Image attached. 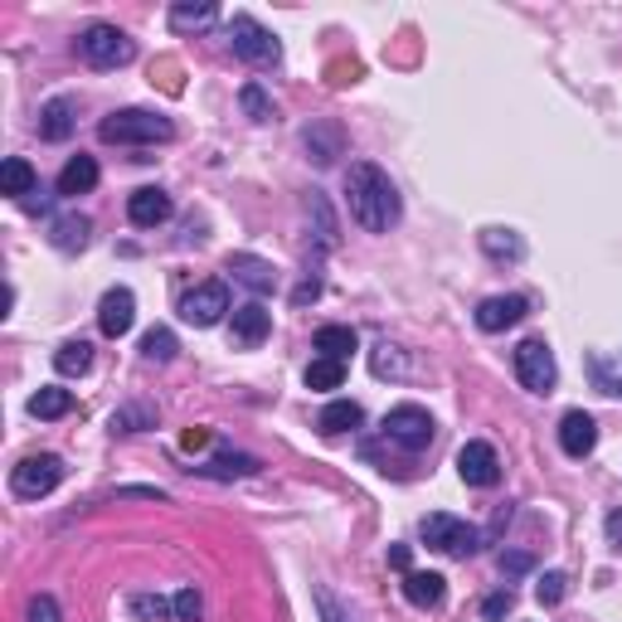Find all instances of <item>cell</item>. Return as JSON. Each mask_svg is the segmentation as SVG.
Masks as SVG:
<instances>
[{"label":"cell","mask_w":622,"mask_h":622,"mask_svg":"<svg viewBox=\"0 0 622 622\" xmlns=\"http://www.w3.org/2000/svg\"><path fill=\"white\" fill-rule=\"evenodd\" d=\"M132 613L137 618H166V613H175V608H166V598L142 593V598H132Z\"/></svg>","instance_id":"37"},{"label":"cell","mask_w":622,"mask_h":622,"mask_svg":"<svg viewBox=\"0 0 622 622\" xmlns=\"http://www.w3.org/2000/svg\"><path fill=\"white\" fill-rule=\"evenodd\" d=\"M229 331H233V346H239V350L263 346L268 331H273V312H268L263 302H243V307H233Z\"/></svg>","instance_id":"11"},{"label":"cell","mask_w":622,"mask_h":622,"mask_svg":"<svg viewBox=\"0 0 622 622\" xmlns=\"http://www.w3.org/2000/svg\"><path fill=\"white\" fill-rule=\"evenodd\" d=\"M316 603H321V613H326V622H346V618H340V608H336V598H316Z\"/></svg>","instance_id":"42"},{"label":"cell","mask_w":622,"mask_h":622,"mask_svg":"<svg viewBox=\"0 0 622 622\" xmlns=\"http://www.w3.org/2000/svg\"><path fill=\"white\" fill-rule=\"evenodd\" d=\"M30 622H58V603H54L50 593H40V598L30 603Z\"/></svg>","instance_id":"38"},{"label":"cell","mask_w":622,"mask_h":622,"mask_svg":"<svg viewBox=\"0 0 622 622\" xmlns=\"http://www.w3.org/2000/svg\"><path fill=\"white\" fill-rule=\"evenodd\" d=\"M525 316H531V302L525 297H487L477 307V326L487 336H496V331H511V326H521Z\"/></svg>","instance_id":"12"},{"label":"cell","mask_w":622,"mask_h":622,"mask_svg":"<svg viewBox=\"0 0 622 622\" xmlns=\"http://www.w3.org/2000/svg\"><path fill=\"white\" fill-rule=\"evenodd\" d=\"M511 608H515V598H511V589H501V593H491V598H487V603H481V618H487V622H496V618H506V613H511Z\"/></svg>","instance_id":"36"},{"label":"cell","mask_w":622,"mask_h":622,"mask_svg":"<svg viewBox=\"0 0 622 622\" xmlns=\"http://www.w3.org/2000/svg\"><path fill=\"white\" fill-rule=\"evenodd\" d=\"M515 380H521L531 394H549V390H555L559 365H555V350H549L539 336L515 346Z\"/></svg>","instance_id":"5"},{"label":"cell","mask_w":622,"mask_h":622,"mask_svg":"<svg viewBox=\"0 0 622 622\" xmlns=\"http://www.w3.org/2000/svg\"><path fill=\"white\" fill-rule=\"evenodd\" d=\"M199 472H205V477H253L258 472V457H249V452H219L215 462H205Z\"/></svg>","instance_id":"28"},{"label":"cell","mask_w":622,"mask_h":622,"mask_svg":"<svg viewBox=\"0 0 622 622\" xmlns=\"http://www.w3.org/2000/svg\"><path fill=\"white\" fill-rule=\"evenodd\" d=\"M229 312V287L225 283H199L195 292H185L181 302V316L190 326H219Z\"/></svg>","instance_id":"9"},{"label":"cell","mask_w":622,"mask_h":622,"mask_svg":"<svg viewBox=\"0 0 622 622\" xmlns=\"http://www.w3.org/2000/svg\"><path fill=\"white\" fill-rule=\"evenodd\" d=\"M390 565H394V569H408V545H394V549H390Z\"/></svg>","instance_id":"43"},{"label":"cell","mask_w":622,"mask_h":622,"mask_svg":"<svg viewBox=\"0 0 622 622\" xmlns=\"http://www.w3.org/2000/svg\"><path fill=\"white\" fill-rule=\"evenodd\" d=\"M229 44H233V54L243 58V64H253V68H273L277 58H283V44L273 40V30H263L253 15H233L229 20Z\"/></svg>","instance_id":"4"},{"label":"cell","mask_w":622,"mask_h":622,"mask_svg":"<svg viewBox=\"0 0 622 622\" xmlns=\"http://www.w3.org/2000/svg\"><path fill=\"white\" fill-rule=\"evenodd\" d=\"M316 350H321L326 360H340V365H346L350 356H356V346H360V336L350 331V326H321V331H316V340H312Z\"/></svg>","instance_id":"21"},{"label":"cell","mask_w":622,"mask_h":622,"mask_svg":"<svg viewBox=\"0 0 622 622\" xmlns=\"http://www.w3.org/2000/svg\"><path fill=\"white\" fill-rule=\"evenodd\" d=\"M98 137L102 142H117V146H156V142H171L175 137V122L161 112H146V108H122V112L102 117Z\"/></svg>","instance_id":"2"},{"label":"cell","mask_w":622,"mask_h":622,"mask_svg":"<svg viewBox=\"0 0 622 622\" xmlns=\"http://www.w3.org/2000/svg\"><path fill=\"white\" fill-rule=\"evenodd\" d=\"M175 618H181V622H195L199 618V608H205V603H199V589H181V593H175Z\"/></svg>","instance_id":"35"},{"label":"cell","mask_w":622,"mask_h":622,"mask_svg":"<svg viewBox=\"0 0 622 622\" xmlns=\"http://www.w3.org/2000/svg\"><path fill=\"white\" fill-rule=\"evenodd\" d=\"M559 448H565L569 457H589L598 448V424L583 408H569L565 418H559Z\"/></svg>","instance_id":"14"},{"label":"cell","mask_w":622,"mask_h":622,"mask_svg":"<svg viewBox=\"0 0 622 622\" xmlns=\"http://www.w3.org/2000/svg\"><path fill=\"white\" fill-rule=\"evenodd\" d=\"M0 181H6V195L15 199V205H25V199L40 190V181H34V166H30V161H20V156H10V161H6Z\"/></svg>","instance_id":"23"},{"label":"cell","mask_w":622,"mask_h":622,"mask_svg":"<svg viewBox=\"0 0 622 622\" xmlns=\"http://www.w3.org/2000/svg\"><path fill=\"white\" fill-rule=\"evenodd\" d=\"M132 321H137V297L127 287H112V292H102V302H98V326H102V336H127L132 331Z\"/></svg>","instance_id":"13"},{"label":"cell","mask_w":622,"mask_h":622,"mask_svg":"<svg viewBox=\"0 0 622 622\" xmlns=\"http://www.w3.org/2000/svg\"><path fill=\"white\" fill-rule=\"evenodd\" d=\"M92 365V346L88 340H68V346L54 350V370L58 374H84Z\"/></svg>","instance_id":"31"},{"label":"cell","mask_w":622,"mask_h":622,"mask_svg":"<svg viewBox=\"0 0 622 622\" xmlns=\"http://www.w3.org/2000/svg\"><path fill=\"white\" fill-rule=\"evenodd\" d=\"M608 545H618V549H622V511L608 515Z\"/></svg>","instance_id":"39"},{"label":"cell","mask_w":622,"mask_h":622,"mask_svg":"<svg viewBox=\"0 0 622 622\" xmlns=\"http://www.w3.org/2000/svg\"><path fill=\"white\" fill-rule=\"evenodd\" d=\"M78 54H84V64H92V68H122L137 58V44L117 25H88L78 34Z\"/></svg>","instance_id":"3"},{"label":"cell","mask_w":622,"mask_h":622,"mask_svg":"<svg viewBox=\"0 0 622 622\" xmlns=\"http://www.w3.org/2000/svg\"><path fill=\"white\" fill-rule=\"evenodd\" d=\"M443 593H448V579H443V574H404V598L414 608H438Z\"/></svg>","instance_id":"20"},{"label":"cell","mask_w":622,"mask_h":622,"mask_svg":"<svg viewBox=\"0 0 622 622\" xmlns=\"http://www.w3.org/2000/svg\"><path fill=\"white\" fill-rule=\"evenodd\" d=\"M58 481H64V462H58L54 452H40V457H25V462L10 472V491L25 501H40V496H50Z\"/></svg>","instance_id":"8"},{"label":"cell","mask_w":622,"mask_h":622,"mask_svg":"<svg viewBox=\"0 0 622 622\" xmlns=\"http://www.w3.org/2000/svg\"><path fill=\"white\" fill-rule=\"evenodd\" d=\"M346 205H350V219L365 233H390L399 225V215H404L394 181L374 161H356L346 171Z\"/></svg>","instance_id":"1"},{"label":"cell","mask_w":622,"mask_h":622,"mask_svg":"<svg viewBox=\"0 0 622 622\" xmlns=\"http://www.w3.org/2000/svg\"><path fill=\"white\" fill-rule=\"evenodd\" d=\"M481 249H487V258H496V263H515L525 253V243L511 229H481Z\"/></svg>","instance_id":"26"},{"label":"cell","mask_w":622,"mask_h":622,"mask_svg":"<svg viewBox=\"0 0 622 622\" xmlns=\"http://www.w3.org/2000/svg\"><path fill=\"white\" fill-rule=\"evenodd\" d=\"M501 569H511V574L531 569V555H501Z\"/></svg>","instance_id":"41"},{"label":"cell","mask_w":622,"mask_h":622,"mask_svg":"<svg viewBox=\"0 0 622 622\" xmlns=\"http://www.w3.org/2000/svg\"><path fill=\"white\" fill-rule=\"evenodd\" d=\"M229 273L239 277L243 287H253V292H273V283H277L273 263H263V258H253V253H233L229 258Z\"/></svg>","instance_id":"18"},{"label":"cell","mask_w":622,"mask_h":622,"mask_svg":"<svg viewBox=\"0 0 622 622\" xmlns=\"http://www.w3.org/2000/svg\"><path fill=\"white\" fill-rule=\"evenodd\" d=\"M127 219H132L137 229H156L171 219V195L166 190H137L127 199Z\"/></svg>","instance_id":"15"},{"label":"cell","mask_w":622,"mask_h":622,"mask_svg":"<svg viewBox=\"0 0 622 622\" xmlns=\"http://www.w3.org/2000/svg\"><path fill=\"white\" fill-rule=\"evenodd\" d=\"M589 374H593V390L622 394V350H613V356H589Z\"/></svg>","instance_id":"25"},{"label":"cell","mask_w":622,"mask_h":622,"mask_svg":"<svg viewBox=\"0 0 622 622\" xmlns=\"http://www.w3.org/2000/svg\"><path fill=\"white\" fill-rule=\"evenodd\" d=\"M346 384V365L340 360H326V356H316L312 365H307V390H340Z\"/></svg>","instance_id":"30"},{"label":"cell","mask_w":622,"mask_h":622,"mask_svg":"<svg viewBox=\"0 0 622 622\" xmlns=\"http://www.w3.org/2000/svg\"><path fill=\"white\" fill-rule=\"evenodd\" d=\"M370 370L380 374V380H399V374L408 370V360H404V350H399V346H390V340H384V346H374V356H370Z\"/></svg>","instance_id":"32"},{"label":"cell","mask_w":622,"mask_h":622,"mask_svg":"<svg viewBox=\"0 0 622 622\" xmlns=\"http://www.w3.org/2000/svg\"><path fill=\"white\" fill-rule=\"evenodd\" d=\"M384 438L394 443V448H404V452H424L428 443H433V418H428V408H418V404H399L384 414Z\"/></svg>","instance_id":"7"},{"label":"cell","mask_w":622,"mask_h":622,"mask_svg":"<svg viewBox=\"0 0 622 622\" xmlns=\"http://www.w3.org/2000/svg\"><path fill=\"white\" fill-rule=\"evenodd\" d=\"M457 477L467 481V487H496L501 481V457H496V448L491 443H467L462 452H457Z\"/></svg>","instance_id":"10"},{"label":"cell","mask_w":622,"mask_h":622,"mask_svg":"<svg viewBox=\"0 0 622 622\" xmlns=\"http://www.w3.org/2000/svg\"><path fill=\"white\" fill-rule=\"evenodd\" d=\"M360 424H365V408H360L356 399H331V404L316 414V428H321L326 438H340V433H350Z\"/></svg>","instance_id":"16"},{"label":"cell","mask_w":622,"mask_h":622,"mask_svg":"<svg viewBox=\"0 0 622 622\" xmlns=\"http://www.w3.org/2000/svg\"><path fill=\"white\" fill-rule=\"evenodd\" d=\"M98 185V161L92 156H74L64 171H58V195L74 199V195H88Z\"/></svg>","instance_id":"19"},{"label":"cell","mask_w":622,"mask_h":622,"mask_svg":"<svg viewBox=\"0 0 622 622\" xmlns=\"http://www.w3.org/2000/svg\"><path fill=\"white\" fill-rule=\"evenodd\" d=\"M215 20H219V6H209V0L205 6H185V0L171 6V30L175 34H205Z\"/></svg>","instance_id":"22"},{"label":"cell","mask_w":622,"mask_h":622,"mask_svg":"<svg viewBox=\"0 0 622 622\" xmlns=\"http://www.w3.org/2000/svg\"><path fill=\"white\" fill-rule=\"evenodd\" d=\"M205 443H209V433H205V428H195V433H185V438H181V448H185V452H195V448H205Z\"/></svg>","instance_id":"40"},{"label":"cell","mask_w":622,"mask_h":622,"mask_svg":"<svg viewBox=\"0 0 622 622\" xmlns=\"http://www.w3.org/2000/svg\"><path fill=\"white\" fill-rule=\"evenodd\" d=\"M88 229L92 225L84 215H64V219H54V225H50V243H54V249H84Z\"/></svg>","instance_id":"27"},{"label":"cell","mask_w":622,"mask_h":622,"mask_svg":"<svg viewBox=\"0 0 622 622\" xmlns=\"http://www.w3.org/2000/svg\"><path fill=\"white\" fill-rule=\"evenodd\" d=\"M239 102H243V112H249L253 122H268V117H273V102H268V92L258 88V84H243Z\"/></svg>","instance_id":"34"},{"label":"cell","mask_w":622,"mask_h":622,"mask_svg":"<svg viewBox=\"0 0 622 622\" xmlns=\"http://www.w3.org/2000/svg\"><path fill=\"white\" fill-rule=\"evenodd\" d=\"M40 137L44 142H68L74 137V102L68 98H50L40 108Z\"/></svg>","instance_id":"17"},{"label":"cell","mask_w":622,"mask_h":622,"mask_svg":"<svg viewBox=\"0 0 622 622\" xmlns=\"http://www.w3.org/2000/svg\"><path fill=\"white\" fill-rule=\"evenodd\" d=\"M565 593H569V579H565L559 569H549V574H539V579H535V598H539V608L565 603Z\"/></svg>","instance_id":"33"},{"label":"cell","mask_w":622,"mask_h":622,"mask_svg":"<svg viewBox=\"0 0 622 622\" xmlns=\"http://www.w3.org/2000/svg\"><path fill=\"white\" fill-rule=\"evenodd\" d=\"M68 408H74V394H68V390H58V384H44V390L30 399V414H34V418H44V424H54V418H64Z\"/></svg>","instance_id":"24"},{"label":"cell","mask_w":622,"mask_h":622,"mask_svg":"<svg viewBox=\"0 0 622 622\" xmlns=\"http://www.w3.org/2000/svg\"><path fill=\"white\" fill-rule=\"evenodd\" d=\"M424 539H428V549H438V555H448V559L477 555V531L467 521H457V515H448V511L424 515Z\"/></svg>","instance_id":"6"},{"label":"cell","mask_w":622,"mask_h":622,"mask_svg":"<svg viewBox=\"0 0 622 622\" xmlns=\"http://www.w3.org/2000/svg\"><path fill=\"white\" fill-rule=\"evenodd\" d=\"M175 350H181V340H175L171 326H151V331L142 336V356H146V360H156V365L175 360Z\"/></svg>","instance_id":"29"}]
</instances>
